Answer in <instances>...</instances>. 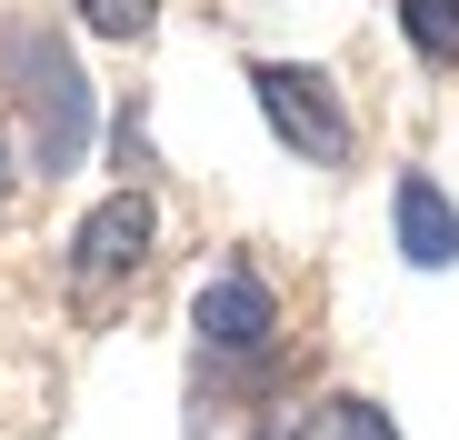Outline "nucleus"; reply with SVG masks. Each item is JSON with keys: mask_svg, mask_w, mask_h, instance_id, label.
I'll list each match as a JSON object with an SVG mask.
<instances>
[{"mask_svg": "<svg viewBox=\"0 0 459 440\" xmlns=\"http://www.w3.org/2000/svg\"><path fill=\"white\" fill-rule=\"evenodd\" d=\"M250 91H260L270 130L290 140L299 161H350V110H340V91L320 81V70H299V60H260Z\"/></svg>", "mask_w": 459, "mask_h": 440, "instance_id": "f257e3e1", "label": "nucleus"}, {"mask_svg": "<svg viewBox=\"0 0 459 440\" xmlns=\"http://www.w3.org/2000/svg\"><path fill=\"white\" fill-rule=\"evenodd\" d=\"M140 251H150V200H140V190H120V200H100V210L81 220V241H70V270H81V280H120V270H140Z\"/></svg>", "mask_w": 459, "mask_h": 440, "instance_id": "f03ea898", "label": "nucleus"}, {"mask_svg": "<svg viewBox=\"0 0 459 440\" xmlns=\"http://www.w3.org/2000/svg\"><path fill=\"white\" fill-rule=\"evenodd\" d=\"M190 321H200L210 350H260V340H270V290H260L250 270H230V280L200 290V311H190Z\"/></svg>", "mask_w": 459, "mask_h": 440, "instance_id": "7ed1b4c3", "label": "nucleus"}, {"mask_svg": "<svg viewBox=\"0 0 459 440\" xmlns=\"http://www.w3.org/2000/svg\"><path fill=\"white\" fill-rule=\"evenodd\" d=\"M390 220H400V251L420 260V270H449L459 260V210L439 200V180H400V200H390Z\"/></svg>", "mask_w": 459, "mask_h": 440, "instance_id": "20e7f679", "label": "nucleus"}, {"mask_svg": "<svg viewBox=\"0 0 459 440\" xmlns=\"http://www.w3.org/2000/svg\"><path fill=\"white\" fill-rule=\"evenodd\" d=\"M30 70H40V101H50V140H40V151H50V161H70V151H81V130H91L81 81L60 70V50H50V40H30Z\"/></svg>", "mask_w": 459, "mask_h": 440, "instance_id": "39448f33", "label": "nucleus"}, {"mask_svg": "<svg viewBox=\"0 0 459 440\" xmlns=\"http://www.w3.org/2000/svg\"><path fill=\"white\" fill-rule=\"evenodd\" d=\"M400 31H410V50L420 60H459V0H400Z\"/></svg>", "mask_w": 459, "mask_h": 440, "instance_id": "423d86ee", "label": "nucleus"}, {"mask_svg": "<svg viewBox=\"0 0 459 440\" xmlns=\"http://www.w3.org/2000/svg\"><path fill=\"white\" fill-rule=\"evenodd\" d=\"M150 11H160V0H81V21H91L100 40H140V31H150Z\"/></svg>", "mask_w": 459, "mask_h": 440, "instance_id": "0eeeda50", "label": "nucleus"}, {"mask_svg": "<svg viewBox=\"0 0 459 440\" xmlns=\"http://www.w3.org/2000/svg\"><path fill=\"white\" fill-rule=\"evenodd\" d=\"M340 430H350V440H400V430H390V420H379L369 400H350V410H340Z\"/></svg>", "mask_w": 459, "mask_h": 440, "instance_id": "6e6552de", "label": "nucleus"}]
</instances>
